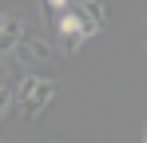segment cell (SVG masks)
<instances>
[{
  "label": "cell",
  "mask_w": 147,
  "mask_h": 143,
  "mask_svg": "<svg viewBox=\"0 0 147 143\" xmlns=\"http://www.w3.org/2000/svg\"><path fill=\"white\" fill-rule=\"evenodd\" d=\"M24 20H20V16H12V12H4V8H0V56H12V52H16V44H20V40H24Z\"/></svg>",
  "instance_id": "4"
},
{
  "label": "cell",
  "mask_w": 147,
  "mask_h": 143,
  "mask_svg": "<svg viewBox=\"0 0 147 143\" xmlns=\"http://www.w3.org/2000/svg\"><path fill=\"white\" fill-rule=\"evenodd\" d=\"M56 80H44V76H24L20 84H16V103H20V111L24 119H40L48 111V103L56 99Z\"/></svg>",
  "instance_id": "1"
},
{
  "label": "cell",
  "mask_w": 147,
  "mask_h": 143,
  "mask_svg": "<svg viewBox=\"0 0 147 143\" xmlns=\"http://www.w3.org/2000/svg\"><path fill=\"white\" fill-rule=\"evenodd\" d=\"M56 32L64 36V48H68V52L84 48V40L92 36V28L80 20V12H76V8H64V12H56Z\"/></svg>",
  "instance_id": "3"
},
{
  "label": "cell",
  "mask_w": 147,
  "mask_h": 143,
  "mask_svg": "<svg viewBox=\"0 0 147 143\" xmlns=\"http://www.w3.org/2000/svg\"><path fill=\"white\" fill-rule=\"evenodd\" d=\"M143 48H147V40H143Z\"/></svg>",
  "instance_id": "8"
},
{
  "label": "cell",
  "mask_w": 147,
  "mask_h": 143,
  "mask_svg": "<svg viewBox=\"0 0 147 143\" xmlns=\"http://www.w3.org/2000/svg\"><path fill=\"white\" fill-rule=\"evenodd\" d=\"M76 12H80V20L88 24L92 32L107 28V8H103V0H76Z\"/></svg>",
  "instance_id": "5"
},
{
  "label": "cell",
  "mask_w": 147,
  "mask_h": 143,
  "mask_svg": "<svg viewBox=\"0 0 147 143\" xmlns=\"http://www.w3.org/2000/svg\"><path fill=\"white\" fill-rule=\"evenodd\" d=\"M52 56H56V48H52L44 36H28V32H24V40L16 44V52H12V60H16L20 68H40V64H48Z\"/></svg>",
  "instance_id": "2"
},
{
  "label": "cell",
  "mask_w": 147,
  "mask_h": 143,
  "mask_svg": "<svg viewBox=\"0 0 147 143\" xmlns=\"http://www.w3.org/2000/svg\"><path fill=\"white\" fill-rule=\"evenodd\" d=\"M143 143H147V127H143Z\"/></svg>",
  "instance_id": "7"
},
{
  "label": "cell",
  "mask_w": 147,
  "mask_h": 143,
  "mask_svg": "<svg viewBox=\"0 0 147 143\" xmlns=\"http://www.w3.org/2000/svg\"><path fill=\"white\" fill-rule=\"evenodd\" d=\"M44 4H48L52 12H64V8H68V4H72V0H44Z\"/></svg>",
  "instance_id": "6"
}]
</instances>
